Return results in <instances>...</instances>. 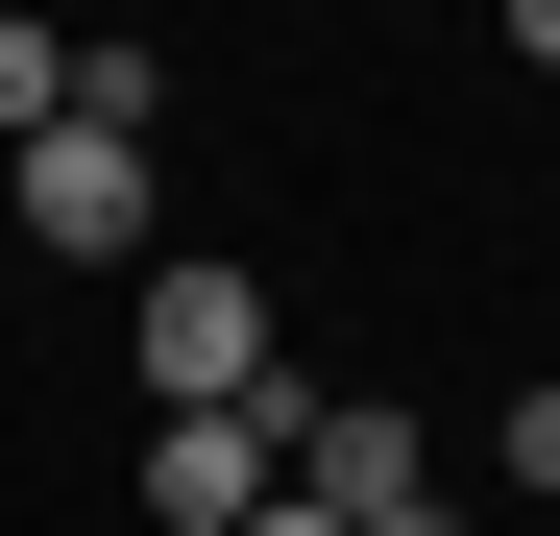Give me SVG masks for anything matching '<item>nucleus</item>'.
I'll list each match as a JSON object with an SVG mask.
<instances>
[{
	"instance_id": "6",
	"label": "nucleus",
	"mask_w": 560,
	"mask_h": 536,
	"mask_svg": "<svg viewBox=\"0 0 560 536\" xmlns=\"http://www.w3.org/2000/svg\"><path fill=\"white\" fill-rule=\"evenodd\" d=\"M512 488H560V391H512Z\"/></svg>"
},
{
	"instance_id": "8",
	"label": "nucleus",
	"mask_w": 560,
	"mask_h": 536,
	"mask_svg": "<svg viewBox=\"0 0 560 536\" xmlns=\"http://www.w3.org/2000/svg\"><path fill=\"white\" fill-rule=\"evenodd\" d=\"M341 536H463V512H439V488H415V512H341Z\"/></svg>"
},
{
	"instance_id": "4",
	"label": "nucleus",
	"mask_w": 560,
	"mask_h": 536,
	"mask_svg": "<svg viewBox=\"0 0 560 536\" xmlns=\"http://www.w3.org/2000/svg\"><path fill=\"white\" fill-rule=\"evenodd\" d=\"M293 488H317V512H415V488H439V439H415L390 391H293Z\"/></svg>"
},
{
	"instance_id": "5",
	"label": "nucleus",
	"mask_w": 560,
	"mask_h": 536,
	"mask_svg": "<svg viewBox=\"0 0 560 536\" xmlns=\"http://www.w3.org/2000/svg\"><path fill=\"white\" fill-rule=\"evenodd\" d=\"M25 123H73V49L25 25V0H0V147H25Z\"/></svg>"
},
{
	"instance_id": "1",
	"label": "nucleus",
	"mask_w": 560,
	"mask_h": 536,
	"mask_svg": "<svg viewBox=\"0 0 560 536\" xmlns=\"http://www.w3.org/2000/svg\"><path fill=\"white\" fill-rule=\"evenodd\" d=\"M0 196H25V244L49 268H147V123H25V171H0Z\"/></svg>"
},
{
	"instance_id": "9",
	"label": "nucleus",
	"mask_w": 560,
	"mask_h": 536,
	"mask_svg": "<svg viewBox=\"0 0 560 536\" xmlns=\"http://www.w3.org/2000/svg\"><path fill=\"white\" fill-rule=\"evenodd\" d=\"M512 49H536V73H560V0H512Z\"/></svg>"
},
{
	"instance_id": "3",
	"label": "nucleus",
	"mask_w": 560,
	"mask_h": 536,
	"mask_svg": "<svg viewBox=\"0 0 560 536\" xmlns=\"http://www.w3.org/2000/svg\"><path fill=\"white\" fill-rule=\"evenodd\" d=\"M122 341H147V391H171V415H196V391H268V293H244V268H147Z\"/></svg>"
},
{
	"instance_id": "2",
	"label": "nucleus",
	"mask_w": 560,
	"mask_h": 536,
	"mask_svg": "<svg viewBox=\"0 0 560 536\" xmlns=\"http://www.w3.org/2000/svg\"><path fill=\"white\" fill-rule=\"evenodd\" d=\"M268 488H293V391H196V415H147V512H171V536H244Z\"/></svg>"
},
{
	"instance_id": "7",
	"label": "nucleus",
	"mask_w": 560,
	"mask_h": 536,
	"mask_svg": "<svg viewBox=\"0 0 560 536\" xmlns=\"http://www.w3.org/2000/svg\"><path fill=\"white\" fill-rule=\"evenodd\" d=\"M244 536H341V512H317V488H268V512H244Z\"/></svg>"
}]
</instances>
